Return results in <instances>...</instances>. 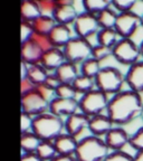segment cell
<instances>
[{
	"instance_id": "f1b7e54d",
	"label": "cell",
	"mask_w": 143,
	"mask_h": 161,
	"mask_svg": "<svg viewBox=\"0 0 143 161\" xmlns=\"http://www.w3.org/2000/svg\"><path fill=\"white\" fill-rule=\"evenodd\" d=\"M72 85L75 88L76 93L84 95V94L88 93V92L94 90V87H95V80H94L93 78L80 74V75L75 78V80L72 83Z\"/></svg>"
},
{
	"instance_id": "3957f363",
	"label": "cell",
	"mask_w": 143,
	"mask_h": 161,
	"mask_svg": "<svg viewBox=\"0 0 143 161\" xmlns=\"http://www.w3.org/2000/svg\"><path fill=\"white\" fill-rule=\"evenodd\" d=\"M65 122L59 116L52 113H44L34 118L33 132L41 141H54L63 133Z\"/></svg>"
},
{
	"instance_id": "7bdbcfd3",
	"label": "cell",
	"mask_w": 143,
	"mask_h": 161,
	"mask_svg": "<svg viewBox=\"0 0 143 161\" xmlns=\"http://www.w3.org/2000/svg\"><path fill=\"white\" fill-rule=\"evenodd\" d=\"M21 161H43L36 153H24Z\"/></svg>"
},
{
	"instance_id": "b9f144b4",
	"label": "cell",
	"mask_w": 143,
	"mask_h": 161,
	"mask_svg": "<svg viewBox=\"0 0 143 161\" xmlns=\"http://www.w3.org/2000/svg\"><path fill=\"white\" fill-rule=\"evenodd\" d=\"M36 87L37 86L34 85L28 78H24V80H21V83H20V93H21V95H24V94L28 93L30 91L35 90Z\"/></svg>"
},
{
	"instance_id": "ee69618b",
	"label": "cell",
	"mask_w": 143,
	"mask_h": 161,
	"mask_svg": "<svg viewBox=\"0 0 143 161\" xmlns=\"http://www.w3.org/2000/svg\"><path fill=\"white\" fill-rule=\"evenodd\" d=\"M52 161H77L75 156H57Z\"/></svg>"
},
{
	"instance_id": "d590c367",
	"label": "cell",
	"mask_w": 143,
	"mask_h": 161,
	"mask_svg": "<svg viewBox=\"0 0 143 161\" xmlns=\"http://www.w3.org/2000/svg\"><path fill=\"white\" fill-rule=\"evenodd\" d=\"M104 161H134L133 156L125 151H112Z\"/></svg>"
},
{
	"instance_id": "277c9868",
	"label": "cell",
	"mask_w": 143,
	"mask_h": 161,
	"mask_svg": "<svg viewBox=\"0 0 143 161\" xmlns=\"http://www.w3.org/2000/svg\"><path fill=\"white\" fill-rule=\"evenodd\" d=\"M95 87L107 95H115L123 91L125 84V74L114 66L102 67L95 77Z\"/></svg>"
},
{
	"instance_id": "bcb514c9",
	"label": "cell",
	"mask_w": 143,
	"mask_h": 161,
	"mask_svg": "<svg viewBox=\"0 0 143 161\" xmlns=\"http://www.w3.org/2000/svg\"><path fill=\"white\" fill-rule=\"evenodd\" d=\"M134 161H143V150L135 151V154L133 156Z\"/></svg>"
},
{
	"instance_id": "5bb4252c",
	"label": "cell",
	"mask_w": 143,
	"mask_h": 161,
	"mask_svg": "<svg viewBox=\"0 0 143 161\" xmlns=\"http://www.w3.org/2000/svg\"><path fill=\"white\" fill-rule=\"evenodd\" d=\"M43 48L38 45L34 38L21 44V62L27 65H36L40 64V60L44 55Z\"/></svg>"
},
{
	"instance_id": "4316f807",
	"label": "cell",
	"mask_w": 143,
	"mask_h": 161,
	"mask_svg": "<svg viewBox=\"0 0 143 161\" xmlns=\"http://www.w3.org/2000/svg\"><path fill=\"white\" fill-rule=\"evenodd\" d=\"M118 14L112 7L107 8V9L103 10L102 13L98 14L97 17L98 25H100L101 29H106V28H114L116 24V19H118Z\"/></svg>"
},
{
	"instance_id": "8992f818",
	"label": "cell",
	"mask_w": 143,
	"mask_h": 161,
	"mask_svg": "<svg viewBox=\"0 0 143 161\" xmlns=\"http://www.w3.org/2000/svg\"><path fill=\"white\" fill-rule=\"evenodd\" d=\"M93 45L88 39L82 37H73L63 48L66 62L73 64L83 63L86 59L92 57Z\"/></svg>"
},
{
	"instance_id": "ab89813d",
	"label": "cell",
	"mask_w": 143,
	"mask_h": 161,
	"mask_svg": "<svg viewBox=\"0 0 143 161\" xmlns=\"http://www.w3.org/2000/svg\"><path fill=\"white\" fill-rule=\"evenodd\" d=\"M60 84H62V82H60V80L58 78V76L56 75L55 73H52V74H48V76L45 80L44 85L47 86L48 88H50V90H53L56 92V90L59 87Z\"/></svg>"
},
{
	"instance_id": "603a6c76",
	"label": "cell",
	"mask_w": 143,
	"mask_h": 161,
	"mask_svg": "<svg viewBox=\"0 0 143 161\" xmlns=\"http://www.w3.org/2000/svg\"><path fill=\"white\" fill-rule=\"evenodd\" d=\"M31 24H33L34 31H35L36 35H43V36L49 35L50 31L56 26L55 19L52 16H46V15H41Z\"/></svg>"
},
{
	"instance_id": "74e56055",
	"label": "cell",
	"mask_w": 143,
	"mask_h": 161,
	"mask_svg": "<svg viewBox=\"0 0 143 161\" xmlns=\"http://www.w3.org/2000/svg\"><path fill=\"white\" fill-rule=\"evenodd\" d=\"M33 123L34 116L21 112V115H20V131H21V133L30 132L33 130Z\"/></svg>"
},
{
	"instance_id": "d4e9b609",
	"label": "cell",
	"mask_w": 143,
	"mask_h": 161,
	"mask_svg": "<svg viewBox=\"0 0 143 161\" xmlns=\"http://www.w3.org/2000/svg\"><path fill=\"white\" fill-rule=\"evenodd\" d=\"M121 39L118 34L114 28H106V29H100L96 34V40L98 45L106 46V47L113 48L114 45Z\"/></svg>"
},
{
	"instance_id": "e0dca14e",
	"label": "cell",
	"mask_w": 143,
	"mask_h": 161,
	"mask_svg": "<svg viewBox=\"0 0 143 161\" xmlns=\"http://www.w3.org/2000/svg\"><path fill=\"white\" fill-rule=\"evenodd\" d=\"M90 119V116L82 113V112H77V113L73 114V115L68 116L65 121L66 133L73 136H77L85 129L88 128Z\"/></svg>"
},
{
	"instance_id": "d6a6232c",
	"label": "cell",
	"mask_w": 143,
	"mask_h": 161,
	"mask_svg": "<svg viewBox=\"0 0 143 161\" xmlns=\"http://www.w3.org/2000/svg\"><path fill=\"white\" fill-rule=\"evenodd\" d=\"M110 56H112V48L106 47V46L102 45H93V49H92V57L95 58L98 62L105 60L106 58H108Z\"/></svg>"
},
{
	"instance_id": "d6986e66",
	"label": "cell",
	"mask_w": 143,
	"mask_h": 161,
	"mask_svg": "<svg viewBox=\"0 0 143 161\" xmlns=\"http://www.w3.org/2000/svg\"><path fill=\"white\" fill-rule=\"evenodd\" d=\"M65 55L62 48L53 47L44 53L40 64L47 70H56L63 63H65Z\"/></svg>"
},
{
	"instance_id": "44dd1931",
	"label": "cell",
	"mask_w": 143,
	"mask_h": 161,
	"mask_svg": "<svg viewBox=\"0 0 143 161\" xmlns=\"http://www.w3.org/2000/svg\"><path fill=\"white\" fill-rule=\"evenodd\" d=\"M43 15L39 3L35 0H24L20 5V17L23 21L34 23L38 17Z\"/></svg>"
},
{
	"instance_id": "ac0fdd59",
	"label": "cell",
	"mask_w": 143,
	"mask_h": 161,
	"mask_svg": "<svg viewBox=\"0 0 143 161\" xmlns=\"http://www.w3.org/2000/svg\"><path fill=\"white\" fill-rule=\"evenodd\" d=\"M58 156H75L78 141L76 136L67 133H62L53 141Z\"/></svg>"
},
{
	"instance_id": "484cf974",
	"label": "cell",
	"mask_w": 143,
	"mask_h": 161,
	"mask_svg": "<svg viewBox=\"0 0 143 161\" xmlns=\"http://www.w3.org/2000/svg\"><path fill=\"white\" fill-rule=\"evenodd\" d=\"M40 142H41V140L34 133L33 131L21 133L20 147H21V150L24 151V153H36Z\"/></svg>"
},
{
	"instance_id": "681fc988",
	"label": "cell",
	"mask_w": 143,
	"mask_h": 161,
	"mask_svg": "<svg viewBox=\"0 0 143 161\" xmlns=\"http://www.w3.org/2000/svg\"><path fill=\"white\" fill-rule=\"evenodd\" d=\"M141 116H142V119H143V112H142V115H141Z\"/></svg>"
},
{
	"instance_id": "c3c4849f",
	"label": "cell",
	"mask_w": 143,
	"mask_h": 161,
	"mask_svg": "<svg viewBox=\"0 0 143 161\" xmlns=\"http://www.w3.org/2000/svg\"><path fill=\"white\" fill-rule=\"evenodd\" d=\"M141 27H143V15L141 16Z\"/></svg>"
},
{
	"instance_id": "cb8c5ba5",
	"label": "cell",
	"mask_w": 143,
	"mask_h": 161,
	"mask_svg": "<svg viewBox=\"0 0 143 161\" xmlns=\"http://www.w3.org/2000/svg\"><path fill=\"white\" fill-rule=\"evenodd\" d=\"M48 70L44 67L41 64H36V65H28L27 76L26 78L31 82L35 86H39L45 83L46 77L48 76Z\"/></svg>"
},
{
	"instance_id": "1f68e13d",
	"label": "cell",
	"mask_w": 143,
	"mask_h": 161,
	"mask_svg": "<svg viewBox=\"0 0 143 161\" xmlns=\"http://www.w3.org/2000/svg\"><path fill=\"white\" fill-rule=\"evenodd\" d=\"M135 0H112V8L118 14L133 11V8L135 7Z\"/></svg>"
},
{
	"instance_id": "836d02e7",
	"label": "cell",
	"mask_w": 143,
	"mask_h": 161,
	"mask_svg": "<svg viewBox=\"0 0 143 161\" xmlns=\"http://www.w3.org/2000/svg\"><path fill=\"white\" fill-rule=\"evenodd\" d=\"M55 94H56V97H60V98H76V95H77L73 85L66 83L60 84L59 87L56 90Z\"/></svg>"
},
{
	"instance_id": "f546056e",
	"label": "cell",
	"mask_w": 143,
	"mask_h": 161,
	"mask_svg": "<svg viewBox=\"0 0 143 161\" xmlns=\"http://www.w3.org/2000/svg\"><path fill=\"white\" fill-rule=\"evenodd\" d=\"M36 154L43 161H52L58 156L53 141H41L37 148Z\"/></svg>"
},
{
	"instance_id": "4dcf8cb0",
	"label": "cell",
	"mask_w": 143,
	"mask_h": 161,
	"mask_svg": "<svg viewBox=\"0 0 143 161\" xmlns=\"http://www.w3.org/2000/svg\"><path fill=\"white\" fill-rule=\"evenodd\" d=\"M101 69H102L101 62L96 60L93 57H90L88 59H86L85 62L80 64V74L93 78V80H95V77L100 73Z\"/></svg>"
},
{
	"instance_id": "6da1fadb",
	"label": "cell",
	"mask_w": 143,
	"mask_h": 161,
	"mask_svg": "<svg viewBox=\"0 0 143 161\" xmlns=\"http://www.w3.org/2000/svg\"><path fill=\"white\" fill-rule=\"evenodd\" d=\"M107 115L114 125H125L142 115L143 101L141 94L131 90L122 91L110 98Z\"/></svg>"
},
{
	"instance_id": "7c38bea8",
	"label": "cell",
	"mask_w": 143,
	"mask_h": 161,
	"mask_svg": "<svg viewBox=\"0 0 143 161\" xmlns=\"http://www.w3.org/2000/svg\"><path fill=\"white\" fill-rule=\"evenodd\" d=\"M78 110H80V102L76 98L55 97L49 103V113L59 118H63V116L68 118L77 113Z\"/></svg>"
},
{
	"instance_id": "ba28073f",
	"label": "cell",
	"mask_w": 143,
	"mask_h": 161,
	"mask_svg": "<svg viewBox=\"0 0 143 161\" xmlns=\"http://www.w3.org/2000/svg\"><path fill=\"white\" fill-rule=\"evenodd\" d=\"M49 101L36 87L35 90L21 95V112L36 118L49 110Z\"/></svg>"
},
{
	"instance_id": "f6af8a7d",
	"label": "cell",
	"mask_w": 143,
	"mask_h": 161,
	"mask_svg": "<svg viewBox=\"0 0 143 161\" xmlns=\"http://www.w3.org/2000/svg\"><path fill=\"white\" fill-rule=\"evenodd\" d=\"M27 70H28V65L24 62H21V80L26 78L27 76Z\"/></svg>"
},
{
	"instance_id": "30bf717a",
	"label": "cell",
	"mask_w": 143,
	"mask_h": 161,
	"mask_svg": "<svg viewBox=\"0 0 143 161\" xmlns=\"http://www.w3.org/2000/svg\"><path fill=\"white\" fill-rule=\"evenodd\" d=\"M74 31L77 37H82L88 39L92 36L96 35L101 29L98 25L97 17L95 15L88 14L86 11L78 14L75 23L73 24Z\"/></svg>"
},
{
	"instance_id": "7dc6e473",
	"label": "cell",
	"mask_w": 143,
	"mask_h": 161,
	"mask_svg": "<svg viewBox=\"0 0 143 161\" xmlns=\"http://www.w3.org/2000/svg\"><path fill=\"white\" fill-rule=\"evenodd\" d=\"M139 48H140V53H141V57L143 58V40L140 43V45H139Z\"/></svg>"
},
{
	"instance_id": "2e32d148",
	"label": "cell",
	"mask_w": 143,
	"mask_h": 161,
	"mask_svg": "<svg viewBox=\"0 0 143 161\" xmlns=\"http://www.w3.org/2000/svg\"><path fill=\"white\" fill-rule=\"evenodd\" d=\"M114 128V123L112 122L107 114H98V115L92 116L88 123V131L92 136H105L112 129Z\"/></svg>"
},
{
	"instance_id": "52a82bcc",
	"label": "cell",
	"mask_w": 143,
	"mask_h": 161,
	"mask_svg": "<svg viewBox=\"0 0 143 161\" xmlns=\"http://www.w3.org/2000/svg\"><path fill=\"white\" fill-rule=\"evenodd\" d=\"M112 56L122 65L132 66L141 57L140 48L132 38H121L112 48Z\"/></svg>"
},
{
	"instance_id": "60d3db41",
	"label": "cell",
	"mask_w": 143,
	"mask_h": 161,
	"mask_svg": "<svg viewBox=\"0 0 143 161\" xmlns=\"http://www.w3.org/2000/svg\"><path fill=\"white\" fill-rule=\"evenodd\" d=\"M34 39L36 40L38 43V45L40 46V47L43 48L44 52H46V50L50 49V48H53V44H52V42H50L49 39V36H43V35H34Z\"/></svg>"
},
{
	"instance_id": "9c48e42d",
	"label": "cell",
	"mask_w": 143,
	"mask_h": 161,
	"mask_svg": "<svg viewBox=\"0 0 143 161\" xmlns=\"http://www.w3.org/2000/svg\"><path fill=\"white\" fill-rule=\"evenodd\" d=\"M141 27V16L134 11L118 14L114 29L121 38H132Z\"/></svg>"
},
{
	"instance_id": "ffe728a7",
	"label": "cell",
	"mask_w": 143,
	"mask_h": 161,
	"mask_svg": "<svg viewBox=\"0 0 143 161\" xmlns=\"http://www.w3.org/2000/svg\"><path fill=\"white\" fill-rule=\"evenodd\" d=\"M48 36H49V39L53 46L57 48H64L67 45L68 42L73 38L70 28L66 25H60V24H56V26L53 28V30L50 31Z\"/></svg>"
},
{
	"instance_id": "9a60e30c",
	"label": "cell",
	"mask_w": 143,
	"mask_h": 161,
	"mask_svg": "<svg viewBox=\"0 0 143 161\" xmlns=\"http://www.w3.org/2000/svg\"><path fill=\"white\" fill-rule=\"evenodd\" d=\"M125 83L129 88L138 94L143 93V60L130 66L125 74Z\"/></svg>"
},
{
	"instance_id": "e575fe53",
	"label": "cell",
	"mask_w": 143,
	"mask_h": 161,
	"mask_svg": "<svg viewBox=\"0 0 143 161\" xmlns=\"http://www.w3.org/2000/svg\"><path fill=\"white\" fill-rule=\"evenodd\" d=\"M129 146L135 151L143 150V126L139 128L132 136H130Z\"/></svg>"
},
{
	"instance_id": "4fadbf2b",
	"label": "cell",
	"mask_w": 143,
	"mask_h": 161,
	"mask_svg": "<svg viewBox=\"0 0 143 161\" xmlns=\"http://www.w3.org/2000/svg\"><path fill=\"white\" fill-rule=\"evenodd\" d=\"M104 141L111 152L112 151H122L124 147L129 144L130 136L122 126H114L104 136Z\"/></svg>"
},
{
	"instance_id": "7a4b0ae2",
	"label": "cell",
	"mask_w": 143,
	"mask_h": 161,
	"mask_svg": "<svg viewBox=\"0 0 143 161\" xmlns=\"http://www.w3.org/2000/svg\"><path fill=\"white\" fill-rule=\"evenodd\" d=\"M110 152L104 139L88 136L78 141L75 158L77 161H104Z\"/></svg>"
},
{
	"instance_id": "83f0119b",
	"label": "cell",
	"mask_w": 143,
	"mask_h": 161,
	"mask_svg": "<svg viewBox=\"0 0 143 161\" xmlns=\"http://www.w3.org/2000/svg\"><path fill=\"white\" fill-rule=\"evenodd\" d=\"M82 5H83L84 11L97 16L103 10L112 7V1L110 0H84Z\"/></svg>"
},
{
	"instance_id": "f35d334b",
	"label": "cell",
	"mask_w": 143,
	"mask_h": 161,
	"mask_svg": "<svg viewBox=\"0 0 143 161\" xmlns=\"http://www.w3.org/2000/svg\"><path fill=\"white\" fill-rule=\"evenodd\" d=\"M38 3H39L43 15L53 17V14L56 8V1H54V0H41V1H38Z\"/></svg>"
},
{
	"instance_id": "5b68a950",
	"label": "cell",
	"mask_w": 143,
	"mask_h": 161,
	"mask_svg": "<svg viewBox=\"0 0 143 161\" xmlns=\"http://www.w3.org/2000/svg\"><path fill=\"white\" fill-rule=\"evenodd\" d=\"M78 102H80V112L92 118L98 114H103L104 111L107 110L110 98L107 94L97 88H94L93 91L82 95Z\"/></svg>"
},
{
	"instance_id": "8d00e7d4",
	"label": "cell",
	"mask_w": 143,
	"mask_h": 161,
	"mask_svg": "<svg viewBox=\"0 0 143 161\" xmlns=\"http://www.w3.org/2000/svg\"><path fill=\"white\" fill-rule=\"evenodd\" d=\"M20 34H21V44L31 39L34 37V35H35L33 24L21 20V30H20Z\"/></svg>"
},
{
	"instance_id": "8fae6325",
	"label": "cell",
	"mask_w": 143,
	"mask_h": 161,
	"mask_svg": "<svg viewBox=\"0 0 143 161\" xmlns=\"http://www.w3.org/2000/svg\"><path fill=\"white\" fill-rule=\"evenodd\" d=\"M77 16L78 13L73 1H68V0L56 1V8L53 14V18L55 19L56 24L66 26L73 25Z\"/></svg>"
},
{
	"instance_id": "7402d4cb",
	"label": "cell",
	"mask_w": 143,
	"mask_h": 161,
	"mask_svg": "<svg viewBox=\"0 0 143 161\" xmlns=\"http://www.w3.org/2000/svg\"><path fill=\"white\" fill-rule=\"evenodd\" d=\"M54 73L58 76V78L60 80L62 83L66 84H72L75 80V78L80 75L76 64L70 63V62L63 63Z\"/></svg>"
}]
</instances>
